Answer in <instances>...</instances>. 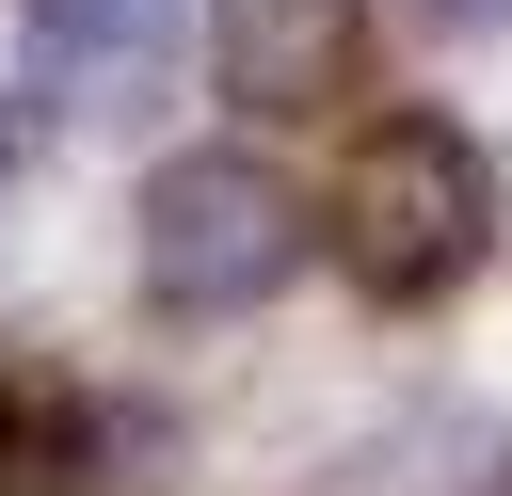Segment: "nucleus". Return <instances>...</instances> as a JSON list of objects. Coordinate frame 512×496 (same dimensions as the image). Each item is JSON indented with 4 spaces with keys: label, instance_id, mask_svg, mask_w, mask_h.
Instances as JSON below:
<instances>
[{
    "label": "nucleus",
    "instance_id": "1",
    "mask_svg": "<svg viewBox=\"0 0 512 496\" xmlns=\"http://www.w3.org/2000/svg\"><path fill=\"white\" fill-rule=\"evenodd\" d=\"M320 240H336V272L368 288V304H448L480 256H496V160L448 128V112H368L352 128V160H336V192H320Z\"/></svg>",
    "mask_w": 512,
    "mask_h": 496
},
{
    "label": "nucleus",
    "instance_id": "2",
    "mask_svg": "<svg viewBox=\"0 0 512 496\" xmlns=\"http://www.w3.org/2000/svg\"><path fill=\"white\" fill-rule=\"evenodd\" d=\"M320 256V208L256 160V144H176L128 208V272L160 320H256L288 272Z\"/></svg>",
    "mask_w": 512,
    "mask_h": 496
},
{
    "label": "nucleus",
    "instance_id": "3",
    "mask_svg": "<svg viewBox=\"0 0 512 496\" xmlns=\"http://www.w3.org/2000/svg\"><path fill=\"white\" fill-rule=\"evenodd\" d=\"M176 64H192V0H16V80H32L64 128L160 112Z\"/></svg>",
    "mask_w": 512,
    "mask_h": 496
},
{
    "label": "nucleus",
    "instance_id": "4",
    "mask_svg": "<svg viewBox=\"0 0 512 496\" xmlns=\"http://www.w3.org/2000/svg\"><path fill=\"white\" fill-rule=\"evenodd\" d=\"M208 64L240 112H336L368 64V0H208Z\"/></svg>",
    "mask_w": 512,
    "mask_h": 496
},
{
    "label": "nucleus",
    "instance_id": "5",
    "mask_svg": "<svg viewBox=\"0 0 512 496\" xmlns=\"http://www.w3.org/2000/svg\"><path fill=\"white\" fill-rule=\"evenodd\" d=\"M0 496H96V416L64 384H0Z\"/></svg>",
    "mask_w": 512,
    "mask_h": 496
},
{
    "label": "nucleus",
    "instance_id": "6",
    "mask_svg": "<svg viewBox=\"0 0 512 496\" xmlns=\"http://www.w3.org/2000/svg\"><path fill=\"white\" fill-rule=\"evenodd\" d=\"M416 32H512V0H416Z\"/></svg>",
    "mask_w": 512,
    "mask_h": 496
},
{
    "label": "nucleus",
    "instance_id": "7",
    "mask_svg": "<svg viewBox=\"0 0 512 496\" xmlns=\"http://www.w3.org/2000/svg\"><path fill=\"white\" fill-rule=\"evenodd\" d=\"M0 160H16V96H0Z\"/></svg>",
    "mask_w": 512,
    "mask_h": 496
}]
</instances>
